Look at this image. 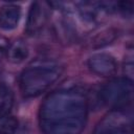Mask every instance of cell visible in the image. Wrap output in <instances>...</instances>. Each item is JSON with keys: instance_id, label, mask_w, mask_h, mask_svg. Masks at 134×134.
<instances>
[{"instance_id": "cell-1", "label": "cell", "mask_w": 134, "mask_h": 134, "mask_svg": "<svg viewBox=\"0 0 134 134\" xmlns=\"http://www.w3.org/2000/svg\"><path fill=\"white\" fill-rule=\"evenodd\" d=\"M87 98L77 89L50 93L40 110V126L45 134H80L85 127Z\"/></svg>"}, {"instance_id": "cell-2", "label": "cell", "mask_w": 134, "mask_h": 134, "mask_svg": "<svg viewBox=\"0 0 134 134\" xmlns=\"http://www.w3.org/2000/svg\"><path fill=\"white\" fill-rule=\"evenodd\" d=\"M62 67L52 61H40L29 65L20 76V87L25 96H38L61 75Z\"/></svg>"}, {"instance_id": "cell-3", "label": "cell", "mask_w": 134, "mask_h": 134, "mask_svg": "<svg viewBox=\"0 0 134 134\" xmlns=\"http://www.w3.org/2000/svg\"><path fill=\"white\" fill-rule=\"evenodd\" d=\"M133 82L128 79H115L104 86L99 92L100 102L113 109L126 108L132 100Z\"/></svg>"}, {"instance_id": "cell-4", "label": "cell", "mask_w": 134, "mask_h": 134, "mask_svg": "<svg viewBox=\"0 0 134 134\" xmlns=\"http://www.w3.org/2000/svg\"><path fill=\"white\" fill-rule=\"evenodd\" d=\"M93 134H132V124L125 113L115 111L98 124Z\"/></svg>"}, {"instance_id": "cell-5", "label": "cell", "mask_w": 134, "mask_h": 134, "mask_svg": "<svg viewBox=\"0 0 134 134\" xmlns=\"http://www.w3.org/2000/svg\"><path fill=\"white\" fill-rule=\"evenodd\" d=\"M89 69L99 76H111L117 70V63L114 57L109 53H95L88 60Z\"/></svg>"}, {"instance_id": "cell-6", "label": "cell", "mask_w": 134, "mask_h": 134, "mask_svg": "<svg viewBox=\"0 0 134 134\" xmlns=\"http://www.w3.org/2000/svg\"><path fill=\"white\" fill-rule=\"evenodd\" d=\"M47 21V13L42 3L34 2L30 5L27 21H26V32L30 36L37 35L42 30Z\"/></svg>"}, {"instance_id": "cell-7", "label": "cell", "mask_w": 134, "mask_h": 134, "mask_svg": "<svg viewBox=\"0 0 134 134\" xmlns=\"http://www.w3.org/2000/svg\"><path fill=\"white\" fill-rule=\"evenodd\" d=\"M21 17V8L18 5L6 4L0 7V27L12 30L18 26Z\"/></svg>"}, {"instance_id": "cell-8", "label": "cell", "mask_w": 134, "mask_h": 134, "mask_svg": "<svg viewBox=\"0 0 134 134\" xmlns=\"http://www.w3.org/2000/svg\"><path fill=\"white\" fill-rule=\"evenodd\" d=\"M7 60L13 64H20L24 62L28 54L29 50L25 42L22 40L15 41L8 48H7Z\"/></svg>"}, {"instance_id": "cell-9", "label": "cell", "mask_w": 134, "mask_h": 134, "mask_svg": "<svg viewBox=\"0 0 134 134\" xmlns=\"http://www.w3.org/2000/svg\"><path fill=\"white\" fill-rule=\"evenodd\" d=\"M115 38L116 31L113 28H107L94 35L90 40V45L92 48H100L112 43Z\"/></svg>"}, {"instance_id": "cell-10", "label": "cell", "mask_w": 134, "mask_h": 134, "mask_svg": "<svg viewBox=\"0 0 134 134\" xmlns=\"http://www.w3.org/2000/svg\"><path fill=\"white\" fill-rule=\"evenodd\" d=\"M14 103V96L12 90L2 85L0 86V118L5 117L10 111Z\"/></svg>"}, {"instance_id": "cell-11", "label": "cell", "mask_w": 134, "mask_h": 134, "mask_svg": "<svg viewBox=\"0 0 134 134\" xmlns=\"http://www.w3.org/2000/svg\"><path fill=\"white\" fill-rule=\"evenodd\" d=\"M18 122L14 117H7L0 126V134H14Z\"/></svg>"}, {"instance_id": "cell-12", "label": "cell", "mask_w": 134, "mask_h": 134, "mask_svg": "<svg viewBox=\"0 0 134 134\" xmlns=\"http://www.w3.org/2000/svg\"><path fill=\"white\" fill-rule=\"evenodd\" d=\"M115 9L119 10L125 16H131L133 13V2L130 1H121L115 3Z\"/></svg>"}, {"instance_id": "cell-13", "label": "cell", "mask_w": 134, "mask_h": 134, "mask_svg": "<svg viewBox=\"0 0 134 134\" xmlns=\"http://www.w3.org/2000/svg\"><path fill=\"white\" fill-rule=\"evenodd\" d=\"M125 72H126V79L132 81V79H133V63H132V61L126 63Z\"/></svg>"}, {"instance_id": "cell-14", "label": "cell", "mask_w": 134, "mask_h": 134, "mask_svg": "<svg viewBox=\"0 0 134 134\" xmlns=\"http://www.w3.org/2000/svg\"><path fill=\"white\" fill-rule=\"evenodd\" d=\"M7 41L4 38H0V55L4 51H7Z\"/></svg>"}]
</instances>
